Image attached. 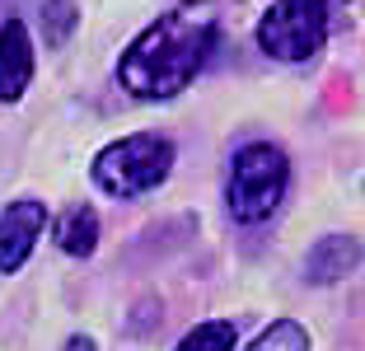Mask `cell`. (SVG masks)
I'll return each mask as SVG.
<instances>
[{
	"instance_id": "1",
	"label": "cell",
	"mask_w": 365,
	"mask_h": 351,
	"mask_svg": "<svg viewBox=\"0 0 365 351\" xmlns=\"http://www.w3.org/2000/svg\"><path fill=\"white\" fill-rule=\"evenodd\" d=\"M215 38H220V19L206 0L173 5L131 38L118 61V85L140 103H164L202 75L206 56L215 52Z\"/></svg>"
},
{
	"instance_id": "2",
	"label": "cell",
	"mask_w": 365,
	"mask_h": 351,
	"mask_svg": "<svg viewBox=\"0 0 365 351\" xmlns=\"http://www.w3.org/2000/svg\"><path fill=\"white\" fill-rule=\"evenodd\" d=\"M290 188V160L286 150L272 141H248L230 160V183H225V206L239 225H262L277 215L281 197Z\"/></svg>"
},
{
	"instance_id": "6",
	"label": "cell",
	"mask_w": 365,
	"mask_h": 351,
	"mask_svg": "<svg viewBox=\"0 0 365 351\" xmlns=\"http://www.w3.org/2000/svg\"><path fill=\"white\" fill-rule=\"evenodd\" d=\"M33 38H29V24L24 19H5L0 29V103H19L24 89L33 85Z\"/></svg>"
},
{
	"instance_id": "11",
	"label": "cell",
	"mask_w": 365,
	"mask_h": 351,
	"mask_svg": "<svg viewBox=\"0 0 365 351\" xmlns=\"http://www.w3.org/2000/svg\"><path fill=\"white\" fill-rule=\"evenodd\" d=\"M248 351H309V332H304V323H295V319H277L267 332L253 337Z\"/></svg>"
},
{
	"instance_id": "7",
	"label": "cell",
	"mask_w": 365,
	"mask_h": 351,
	"mask_svg": "<svg viewBox=\"0 0 365 351\" xmlns=\"http://www.w3.org/2000/svg\"><path fill=\"white\" fill-rule=\"evenodd\" d=\"M356 267H361V244H356L351 234H323L319 244L304 253V281L333 286V281L351 277Z\"/></svg>"
},
{
	"instance_id": "10",
	"label": "cell",
	"mask_w": 365,
	"mask_h": 351,
	"mask_svg": "<svg viewBox=\"0 0 365 351\" xmlns=\"http://www.w3.org/2000/svg\"><path fill=\"white\" fill-rule=\"evenodd\" d=\"M235 342H239L235 323L211 319V323H197V328L187 332V337H182L173 351H235Z\"/></svg>"
},
{
	"instance_id": "13",
	"label": "cell",
	"mask_w": 365,
	"mask_h": 351,
	"mask_svg": "<svg viewBox=\"0 0 365 351\" xmlns=\"http://www.w3.org/2000/svg\"><path fill=\"white\" fill-rule=\"evenodd\" d=\"M323 5H328V10H333V5H346V0H323Z\"/></svg>"
},
{
	"instance_id": "5",
	"label": "cell",
	"mask_w": 365,
	"mask_h": 351,
	"mask_svg": "<svg viewBox=\"0 0 365 351\" xmlns=\"http://www.w3.org/2000/svg\"><path fill=\"white\" fill-rule=\"evenodd\" d=\"M43 230H47V202L19 197V202L5 206V215H0V272L5 277L29 263L33 244L43 239Z\"/></svg>"
},
{
	"instance_id": "12",
	"label": "cell",
	"mask_w": 365,
	"mask_h": 351,
	"mask_svg": "<svg viewBox=\"0 0 365 351\" xmlns=\"http://www.w3.org/2000/svg\"><path fill=\"white\" fill-rule=\"evenodd\" d=\"M66 351H94V337H71V342H66Z\"/></svg>"
},
{
	"instance_id": "4",
	"label": "cell",
	"mask_w": 365,
	"mask_h": 351,
	"mask_svg": "<svg viewBox=\"0 0 365 351\" xmlns=\"http://www.w3.org/2000/svg\"><path fill=\"white\" fill-rule=\"evenodd\" d=\"M328 14L333 10L323 0H272L258 19V47L286 66L314 61L328 43Z\"/></svg>"
},
{
	"instance_id": "8",
	"label": "cell",
	"mask_w": 365,
	"mask_h": 351,
	"mask_svg": "<svg viewBox=\"0 0 365 351\" xmlns=\"http://www.w3.org/2000/svg\"><path fill=\"white\" fill-rule=\"evenodd\" d=\"M56 244L71 258H89L98 248V211L94 206H71V211L56 220Z\"/></svg>"
},
{
	"instance_id": "3",
	"label": "cell",
	"mask_w": 365,
	"mask_h": 351,
	"mask_svg": "<svg viewBox=\"0 0 365 351\" xmlns=\"http://www.w3.org/2000/svg\"><path fill=\"white\" fill-rule=\"evenodd\" d=\"M173 173V146L155 131H136L94 155V183L113 197H145Z\"/></svg>"
},
{
	"instance_id": "9",
	"label": "cell",
	"mask_w": 365,
	"mask_h": 351,
	"mask_svg": "<svg viewBox=\"0 0 365 351\" xmlns=\"http://www.w3.org/2000/svg\"><path fill=\"white\" fill-rule=\"evenodd\" d=\"M80 24V5L76 0H43V43L47 47H66L71 33Z\"/></svg>"
}]
</instances>
